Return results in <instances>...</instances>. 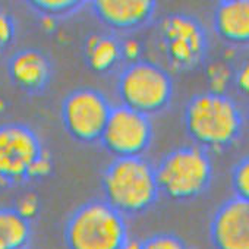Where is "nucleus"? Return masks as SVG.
<instances>
[{
	"mask_svg": "<svg viewBox=\"0 0 249 249\" xmlns=\"http://www.w3.org/2000/svg\"><path fill=\"white\" fill-rule=\"evenodd\" d=\"M185 131L196 147L223 151L240 137L243 116L239 106L224 92L195 94L185 106Z\"/></svg>",
	"mask_w": 249,
	"mask_h": 249,
	"instance_id": "f257e3e1",
	"label": "nucleus"
},
{
	"mask_svg": "<svg viewBox=\"0 0 249 249\" xmlns=\"http://www.w3.org/2000/svg\"><path fill=\"white\" fill-rule=\"evenodd\" d=\"M104 201L122 215L148 211L159 199L156 170L142 157L114 159L101 178Z\"/></svg>",
	"mask_w": 249,
	"mask_h": 249,
	"instance_id": "f03ea898",
	"label": "nucleus"
},
{
	"mask_svg": "<svg viewBox=\"0 0 249 249\" xmlns=\"http://www.w3.org/2000/svg\"><path fill=\"white\" fill-rule=\"evenodd\" d=\"M129 240L126 217L104 199L78 207L63 229L66 249H124Z\"/></svg>",
	"mask_w": 249,
	"mask_h": 249,
	"instance_id": "7ed1b4c3",
	"label": "nucleus"
},
{
	"mask_svg": "<svg viewBox=\"0 0 249 249\" xmlns=\"http://www.w3.org/2000/svg\"><path fill=\"white\" fill-rule=\"evenodd\" d=\"M52 166L36 131L22 123L0 124V186L46 178Z\"/></svg>",
	"mask_w": 249,
	"mask_h": 249,
	"instance_id": "20e7f679",
	"label": "nucleus"
},
{
	"mask_svg": "<svg viewBox=\"0 0 249 249\" xmlns=\"http://www.w3.org/2000/svg\"><path fill=\"white\" fill-rule=\"evenodd\" d=\"M154 170L160 192L173 201H189L202 195L213 179V161L208 153L196 145L170 151Z\"/></svg>",
	"mask_w": 249,
	"mask_h": 249,
	"instance_id": "39448f33",
	"label": "nucleus"
},
{
	"mask_svg": "<svg viewBox=\"0 0 249 249\" xmlns=\"http://www.w3.org/2000/svg\"><path fill=\"white\" fill-rule=\"evenodd\" d=\"M117 94L122 106L150 117L170 104L173 79L170 72L159 63L138 59L124 66L120 72Z\"/></svg>",
	"mask_w": 249,
	"mask_h": 249,
	"instance_id": "423d86ee",
	"label": "nucleus"
},
{
	"mask_svg": "<svg viewBox=\"0 0 249 249\" xmlns=\"http://www.w3.org/2000/svg\"><path fill=\"white\" fill-rule=\"evenodd\" d=\"M157 46L170 71L189 72L205 59L208 37L195 17L176 12L159 22Z\"/></svg>",
	"mask_w": 249,
	"mask_h": 249,
	"instance_id": "0eeeda50",
	"label": "nucleus"
},
{
	"mask_svg": "<svg viewBox=\"0 0 249 249\" xmlns=\"http://www.w3.org/2000/svg\"><path fill=\"white\" fill-rule=\"evenodd\" d=\"M111 108L103 92L94 88L73 89L62 103L63 128L78 142H100Z\"/></svg>",
	"mask_w": 249,
	"mask_h": 249,
	"instance_id": "6e6552de",
	"label": "nucleus"
},
{
	"mask_svg": "<svg viewBox=\"0 0 249 249\" xmlns=\"http://www.w3.org/2000/svg\"><path fill=\"white\" fill-rule=\"evenodd\" d=\"M151 141L153 123L150 117L122 104L111 108L100 140L114 159L142 157Z\"/></svg>",
	"mask_w": 249,
	"mask_h": 249,
	"instance_id": "1a4fd4ad",
	"label": "nucleus"
},
{
	"mask_svg": "<svg viewBox=\"0 0 249 249\" xmlns=\"http://www.w3.org/2000/svg\"><path fill=\"white\" fill-rule=\"evenodd\" d=\"M208 231L214 249H249V199H226L214 211Z\"/></svg>",
	"mask_w": 249,
	"mask_h": 249,
	"instance_id": "9d476101",
	"label": "nucleus"
},
{
	"mask_svg": "<svg viewBox=\"0 0 249 249\" xmlns=\"http://www.w3.org/2000/svg\"><path fill=\"white\" fill-rule=\"evenodd\" d=\"M94 15L116 31H132L147 25L157 9L150 0H97L89 3Z\"/></svg>",
	"mask_w": 249,
	"mask_h": 249,
	"instance_id": "9b49d317",
	"label": "nucleus"
},
{
	"mask_svg": "<svg viewBox=\"0 0 249 249\" xmlns=\"http://www.w3.org/2000/svg\"><path fill=\"white\" fill-rule=\"evenodd\" d=\"M11 81L22 91L41 92L50 82L52 63L49 57L37 49H22L8 62Z\"/></svg>",
	"mask_w": 249,
	"mask_h": 249,
	"instance_id": "f8f14e48",
	"label": "nucleus"
},
{
	"mask_svg": "<svg viewBox=\"0 0 249 249\" xmlns=\"http://www.w3.org/2000/svg\"><path fill=\"white\" fill-rule=\"evenodd\" d=\"M215 34L233 46H249V0H224L213 14Z\"/></svg>",
	"mask_w": 249,
	"mask_h": 249,
	"instance_id": "ddd939ff",
	"label": "nucleus"
},
{
	"mask_svg": "<svg viewBox=\"0 0 249 249\" xmlns=\"http://www.w3.org/2000/svg\"><path fill=\"white\" fill-rule=\"evenodd\" d=\"M84 57L88 68L95 73L111 72L123 59L122 43L107 34H92L84 46Z\"/></svg>",
	"mask_w": 249,
	"mask_h": 249,
	"instance_id": "4468645a",
	"label": "nucleus"
},
{
	"mask_svg": "<svg viewBox=\"0 0 249 249\" xmlns=\"http://www.w3.org/2000/svg\"><path fill=\"white\" fill-rule=\"evenodd\" d=\"M33 227L15 208H0V249H28Z\"/></svg>",
	"mask_w": 249,
	"mask_h": 249,
	"instance_id": "2eb2a0df",
	"label": "nucleus"
},
{
	"mask_svg": "<svg viewBox=\"0 0 249 249\" xmlns=\"http://www.w3.org/2000/svg\"><path fill=\"white\" fill-rule=\"evenodd\" d=\"M28 6L46 18H60L82 9L85 2H79V0H36V2H28Z\"/></svg>",
	"mask_w": 249,
	"mask_h": 249,
	"instance_id": "dca6fc26",
	"label": "nucleus"
},
{
	"mask_svg": "<svg viewBox=\"0 0 249 249\" xmlns=\"http://www.w3.org/2000/svg\"><path fill=\"white\" fill-rule=\"evenodd\" d=\"M138 249H189L182 237L173 233H157L142 242Z\"/></svg>",
	"mask_w": 249,
	"mask_h": 249,
	"instance_id": "f3484780",
	"label": "nucleus"
},
{
	"mask_svg": "<svg viewBox=\"0 0 249 249\" xmlns=\"http://www.w3.org/2000/svg\"><path fill=\"white\" fill-rule=\"evenodd\" d=\"M231 186L236 196L249 199V156L234 166L231 172Z\"/></svg>",
	"mask_w": 249,
	"mask_h": 249,
	"instance_id": "a211bd4d",
	"label": "nucleus"
},
{
	"mask_svg": "<svg viewBox=\"0 0 249 249\" xmlns=\"http://www.w3.org/2000/svg\"><path fill=\"white\" fill-rule=\"evenodd\" d=\"M15 37V22L12 17L0 9V50L6 49Z\"/></svg>",
	"mask_w": 249,
	"mask_h": 249,
	"instance_id": "6ab92c4d",
	"label": "nucleus"
},
{
	"mask_svg": "<svg viewBox=\"0 0 249 249\" xmlns=\"http://www.w3.org/2000/svg\"><path fill=\"white\" fill-rule=\"evenodd\" d=\"M15 210L18 213H21L25 218L31 220L36 214H37V210H38V199L36 195H25L21 198V201L18 202V205L15 207Z\"/></svg>",
	"mask_w": 249,
	"mask_h": 249,
	"instance_id": "aec40b11",
	"label": "nucleus"
},
{
	"mask_svg": "<svg viewBox=\"0 0 249 249\" xmlns=\"http://www.w3.org/2000/svg\"><path fill=\"white\" fill-rule=\"evenodd\" d=\"M236 82L243 92H249V63L240 68V71L236 75Z\"/></svg>",
	"mask_w": 249,
	"mask_h": 249,
	"instance_id": "412c9836",
	"label": "nucleus"
}]
</instances>
